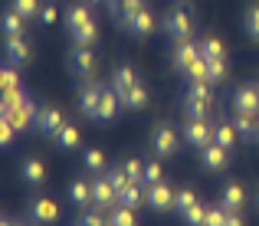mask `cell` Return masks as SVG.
<instances>
[{
	"instance_id": "816d5d0a",
	"label": "cell",
	"mask_w": 259,
	"mask_h": 226,
	"mask_svg": "<svg viewBox=\"0 0 259 226\" xmlns=\"http://www.w3.org/2000/svg\"><path fill=\"white\" fill-rule=\"evenodd\" d=\"M0 226H17V220H10V216H4V220H0Z\"/></svg>"
},
{
	"instance_id": "ffe728a7",
	"label": "cell",
	"mask_w": 259,
	"mask_h": 226,
	"mask_svg": "<svg viewBox=\"0 0 259 226\" xmlns=\"http://www.w3.org/2000/svg\"><path fill=\"white\" fill-rule=\"evenodd\" d=\"M69 200H72V207L89 210V207H92V184L82 180V177L69 180Z\"/></svg>"
},
{
	"instance_id": "52a82bcc",
	"label": "cell",
	"mask_w": 259,
	"mask_h": 226,
	"mask_svg": "<svg viewBox=\"0 0 259 226\" xmlns=\"http://www.w3.org/2000/svg\"><path fill=\"white\" fill-rule=\"evenodd\" d=\"M92 207L95 210H112V207H118V190L112 187V184H108V177L105 174H99L92 180Z\"/></svg>"
},
{
	"instance_id": "f6af8a7d",
	"label": "cell",
	"mask_w": 259,
	"mask_h": 226,
	"mask_svg": "<svg viewBox=\"0 0 259 226\" xmlns=\"http://www.w3.org/2000/svg\"><path fill=\"white\" fill-rule=\"evenodd\" d=\"M207 66H210V85L227 79V59H207Z\"/></svg>"
},
{
	"instance_id": "ba28073f",
	"label": "cell",
	"mask_w": 259,
	"mask_h": 226,
	"mask_svg": "<svg viewBox=\"0 0 259 226\" xmlns=\"http://www.w3.org/2000/svg\"><path fill=\"white\" fill-rule=\"evenodd\" d=\"M200 56V46L194 43V39H174V46H171V69L177 72H187V66L194 63V59Z\"/></svg>"
},
{
	"instance_id": "d6986e66",
	"label": "cell",
	"mask_w": 259,
	"mask_h": 226,
	"mask_svg": "<svg viewBox=\"0 0 259 226\" xmlns=\"http://www.w3.org/2000/svg\"><path fill=\"white\" fill-rule=\"evenodd\" d=\"M213 141H217L220 148L230 151L236 141H240V131H236V125H233L230 118H220V121H213Z\"/></svg>"
},
{
	"instance_id": "ab89813d",
	"label": "cell",
	"mask_w": 259,
	"mask_h": 226,
	"mask_svg": "<svg viewBox=\"0 0 259 226\" xmlns=\"http://www.w3.org/2000/svg\"><path fill=\"white\" fill-rule=\"evenodd\" d=\"M105 177H108V184H112L115 190H121V187H128V184H132V177L125 174V167H121V164L108 167V170H105Z\"/></svg>"
},
{
	"instance_id": "e0dca14e",
	"label": "cell",
	"mask_w": 259,
	"mask_h": 226,
	"mask_svg": "<svg viewBox=\"0 0 259 226\" xmlns=\"http://www.w3.org/2000/svg\"><path fill=\"white\" fill-rule=\"evenodd\" d=\"M197 154H200V164H203V170H227V157H230V151L227 148H220L213 141V145H207L203 151H197Z\"/></svg>"
},
{
	"instance_id": "7dc6e473",
	"label": "cell",
	"mask_w": 259,
	"mask_h": 226,
	"mask_svg": "<svg viewBox=\"0 0 259 226\" xmlns=\"http://www.w3.org/2000/svg\"><path fill=\"white\" fill-rule=\"evenodd\" d=\"M141 7H145V0H121V17H118V23L125 17H132V13H138Z\"/></svg>"
},
{
	"instance_id": "8d00e7d4",
	"label": "cell",
	"mask_w": 259,
	"mask_h": 226,
	"mask_svg": "<svg viewBox=\"0 0 259 226\" xmlns=\"http://www.w3.org/2000/svg\"><path fill=\"white\" fill-rule=\"evenodd\" d=\"M121 167H125L128 177H132V184H145V164H141L138 157H125V161H121Z\"/></svg>"
},
{
	"instance_id": "ac0fdd59",
	"label": "cell",
	"mask_w": 259,
	"mask_h": 226,
	"mask_svg": "<svg viewBox=\"0 0 259 226\" xmlns=\"http://www.w3.org/2000/svg\"><path fill=\"white\" fill-rule=\"evenodd\" d=\"M141 203H148V187H145V184H128V187L118 190V207L138 210Z\"/></svg>"
},
{
	"instance_id": "5bb4252c",
	"label": "cell",
	"mask_w": 259,
	"mask_h": 226,
	"mask_svg": "<svg viewBox=\"0 0 259 226\" xmlns=\"http://www.w3.org/2000/svg\"><path fill=\"white\" fill-rule=\"evenodd\" d=\"M118 105H121L118 92H115L112 85H102V99H99V112H95V121H99V125H108V121L118 115Z\"/></svg>"
},
{
	"instance_id": "603a6c76",
	"label": "cell",
	"mask_w": 259,
	"mask_h": 226,
	"mask_svg": "<svg viewBox=\"0 0 259 226\" xmlns=\"http://www.w3.org/2000/svg\"><path fill=\"white\" fill-rule=\"evenodd\" d=\"M79 141H82V134H79V128L72 125V121H66L63 128L56 131V138H53V145H56L59 151H76Z\"/></svg>"
},
{
	"instance_id": "5b68a950",
	"label": "cell",
	"mask_w": 259,
	"mask_h": 226,
	"mask_svg": "<svg viewBox=\"0 0 259 226\" xmlns=\"http://www.w3.org/2000/svg\"><path fill=\"white\" fill-rule=\"evenodd\" d=\"M26 216L30 220H36L39 226H53L59 220V203L53 200V197H30V203H26Z\"/></svg>"
},
{
	"instance_id": "cb8c5ba5",
	"label": "cell",
	"mask_w": 259,
	"mask_h": 226,
	"mask_svg": "<svg viewBox=\"0 0 259 226\" xmlns=\"http://www.w3.org/2000/svg\"><path fill=\"white\" fill-rule=\"evenodd\" d=\"M118 99H121V105H125V108H132V112H138V108H145V105H148V88L141 85V82H135L132 88H125V92H118Z\"/></svg>"
},
{
	"instance_id": "9c48e42d",
	"label": "cell",
	"mask_w": 259,
	"mask_h": 226,
	"mask_svg": "<svg viewBox=\"0 0 259 226\" xmlns=\"http://www.w3.org/2000/svg\"><path fill=\"white\" fill-rule=\"evenodd\" d=\"M66 125V118H63V112L59 108H53V105H43L36 112V121H33V128H36L43 138H56V131Z\"/></svg>"
},
{
	"instance_id": "e575fe53",
	"label": "cell",
	"mask_w": 259,
	"mask_h": 226,
	"mask_svg": "<svg viewBox=\"0 0 259 226\" xmlns=\"http://www.w3.org/2000/svg\"><path fill=\"white\" fill-rule=\"evenodd\" d=\"M30 102V95L23 92V88H10V92H4V105H0V115L4 112H13V108H20V105H26Z\"/></svg>"
},
{
	"instance_id": "d6a6232c",
	"label": "cell",
	"mask_w": 259,
	"mask_h": 226,
	"mask_svg": "<svg viewBox=\"0 0 259 226\" xmlns=\"http://www.w3.org/2000/svg\"><path fill=\"white\" fill-rule=\"evenodd\" d=\"M243 26H246L249 39L259 43V4H249L246 7V13H243Z\"/></svg>"
},
{
	"instance_id": "c3c4849f",
	"label": "cell",
	"mask_w": 259,
	"mask_h": 226,
	"mask_svg": "<svg viewBox=\"0 0 259 226\" xmlns=\"http://www.w3.org/2000/svg\"><path fill=\"white\" fill-rule=\"evenodd\" d=\"M39 23H43V26L56 23V7H53V4H43V10H39Z\"/></svg>"
},
{
	"instance_id": "4316f807",
	"label": "cell",
	"mask_w": 259,
	"mask_h": 226,
	"mask_svg": "<svg viewBox=\"0 0 259 226\" xmlns=\"http://www.w3.org/2000/svg\"><path fill=\"white\" fill-rule=\"evenodd\" d=\"M82 167L89 170V174H105V170H108L105 151H102V148H85L82 151Z\"/></svg>"
},
{
	"instance_id": "1f68e13d",
	"label": "cell",
	"mask_w": 259,
	"mask_h": 226,
	"mask_svg": "<svg viewBox=\"0 0 259 226\" xmlns=\"http://www.w3.org/2000/svg\"><path fill=\"white\" fill-rule=\"evenodd\" d=\"M69 39H72V46H92L99 39V30H95V23L79 26V30H69Z\"/></svg>"
},
{
	"instance_id": "f546056e",
	"label": "cell",
	"mask_w": 259,
	"mask_h": 226,
	"mask_svg": "<svg viewBox=\"0 0 259 226\" xmlns=\"http://www.w3.org/2000/svg\"><path fill=\"white\" fill-rule=\"evenodd\" d=\"M72 226H112V223H108V213H105V210L89 207V210H82V213H79V220L72 223Z\"/></svg>"
},
{
	"instance_id": "7a4b0ae2",
	"label": "cell",
	"mask_w": 259,
	"mask_h": 226,
	"mask_svg": "<svg viewBox=\"0 0 259 226\" xmlns=\"http://www.w3.org/2000/svg\"><path fill=\"white\" fill-rule=\"evenodd\" d=\"M181 134L194 151H203L207 145H213V121L210 118H187Z\"/></svg>"
},
{
	"instance_id": "4fadbf2b",
	"label": "cell",
	"mask_w": 259,
	"mask_h": 226,
	"mask_svg": "<svg viewBox=\"0 0 259 226\" xmlns=\"http://www.w3.org/2000/svg\"><path fill=\"white\" fill-rule=\"evenodd\" d=\"M220 203L223 210H227V213H240L243 207H246V194H243V187L236 180H227L223 184V190H220Z\"/></svg>"
},
{
	"instance_id": "f907efd6",
	"label": "cell",
	"mask_w": 259,
	"mask_h": 226,
	"mask_svg": "<svg viewBox=\"0 0 259 226\" xmlns=\"http://www.w3.org/2000/svg\"><path fill=\"white\" fill-rule=\"evenodd\" d=\"M17 226H39L36 220H30V216H26V220H17Z\"/></svg>"
},
{
	"instance_id": "f35d334b",
	"label": "cell",
	"mask_w": 259,
	"mask_h": 226,
	"mask_svg": "<svg viewBox=\"0 0 259 226\" xmlns=\"http://www.w3.org/2000/svg\"><path fill=\"white\" fill-rule=\"evenodd\" d=\"M181 220L187 226H203V220H207V203H194L187 213H181Z\"/></svg>"
},
{
	"instance_id": "484cf974",
	"label": "cell",
	"mask_w": 259,
	"mask_h": 226,
	"mask_svg": "<svg viewBox=\"0 0 259 226\" xmlns=\"http://www.w3.org/2000/svg\"><path fill=\"white\" fill-rule=\"evenodd\" d=\"M0 30H4V39L7 36H23L26 33V17H20V13L10 7V10L4 13V20H0Z\"/></svg>"
},
{
	"instance_id": "2e32d148",
	"label": "cell",
	"mask_w": 259,
	"mask_h": 226,
	"mask_svg": "<svg viewBox=\"0 0 259 226\" xmlns=\"http://www.w3.org/2000/svg\"><path fill=\"white\" fill-rule=\"evenodd\" d=\"M20 180L30 184V187H43L46 180V164L39 157H23L20 161Z\"/></svg>"
},
{
	"instance_id": "836d02e7",
	"label": "cell",
	"mask_w": 259,
	"mask_h": 226,
	"mask_svg": "<svg viewBox=\"0 0 259 226\" xmlns=\"http://www.w3.org/2000/svg\"><path fill=\"white\" fill-rule=\"evenodd\" d=\"M10 7L20 13V17H26V20H39V10H43L39 0H10Z\"/></svg>"
},
{
	"instance_id": "60d3db41",
	"label": "cell",
	"mask_w": 259,
	"mask_h": 226,
	"mask_svg": "<svg viewBox=\"0 0 259 226\" xmlns=\"http://www.w3.org/2000/svg\"><path fill=\"white\" fill-rule=\"evenodd\" d=\"M0 88H4V92H10V88H20V75H17V66H10V63L4 66V72H0Z\"/></svg>"
},
{
	"instance_id": "3957f363",
	"label": "cell",
	"mask_w": 259,
	"mask_h": 226,
	"mask_svg": "<svg viewBox=\"0 0 259 226\" xmlns=\"http://www.w3.org/2000/svg\"><path fill=\"white\" fill-rule=\"evenodd\" d=\"M181 141H184L181 131H174L171 125H158L151 131V151H154V157H174L177 151H181Z\"/></svg>"
},
{
	"instance_id": "83f0119b",
	"label": "cell",
	"mask_w": 259,
	"mask_h": 226,
	"mask_svg": "<svg viewBox=\"0 0 259 226\" xmlns=\"http://www.w3.org/2000/svg\"><path fill=\"white\" fill-rule=\"evenodd\" d=\"M92 23V10L85 4H72L69 13H66V30H79V26H89Z\"/></svg>"
},
{
	"instance_id": "7402d4cb",
	"label": "cell",
	"mask_w": 259,
	"mask_h": 226,
	"mask_svg": "<svg viewBox=\"0 0 259 226\" xmlns=\"http://www.w3.org/2000/svg\"><path fill=\"white\" fill-rule=\"evenodd\" d=\"M135 82H138V72H135L132 63H118L112 72V88L115 92H125V88H132Z\"/></svg>"
},
{
	"instance_id": "f5cc1de1",
	"label": "cell",
	"mask_w": 259,
	"mask_h": 226,
	"mask_svg": "<svg viewBox=\"0 0 259 226\" xmlns=\"http://www.w3.org/2000/svg\"><path fill=\"white\" fill-rule=\"evenodd\" d=\"M256 207H259V190H256Z\"/></svg>"
},
{
	"instance_id": "30bf717a",
	"label": "cell",
	"mask_w": 259,
	"mask_h": 226,
	"mask_svg": "<svg viewBox=\"0 0 259 226\" xmlns=\"http://www.w3.org/2000/svg\"><path fill=\"white\" fill-rule=\"evenodd\" d=\"M121 30H128L132 36H138V39L151 36V33H154V13L148 10V4L141 7L138 13H132V17H125V20H121Z\"/></svg>"
},
{
	"instance_id": "277c9868",
	"label": "cell",
	"mask_w": 259,
	"mask_h": 226,
	"mask_svg": "<svg viewBox=\"0 0 259 226\" xmlns=\"http://www.w3.org/2000/svg\"><path fill=\"white\" fill-rule=\"evenodd\" d=\"M230 105L240 115H259V82H246V85H236L230 95Z\"/></svg>"
},
{
	"instance_id": "7bdbcfd3",
	"label": "cell",
	"mask_w": 259,
	"mask_h": 226,
	"mask_svg": "<svg viewBox=\"0 0 259 226\" xmlns=\"http://www.w3.org/2000/svg\"><path fill=\"white\" fill-rule=\"evenodd\" d=\"M161 180H164V174H161V164H158V161H145V187L161 184Z\"/></svg>"
},
{
	"instance_id": "4dcf8cb0",
	"label": "cell",
	"mask_w": 259,
	"mask_h": 226,
	"mask_svg": "<svg viewBox=\"0 0 259 226\" xmlns=\"http://www.w3.org/2000/svg\"><path fill=\"white\" fill-rule=\"evenodd\" d=\"M194 203H200V200H197V194H194V190H190V187H181V190H177V194H174V216L187 213V210L194 207Z\"/></svg>"
},
{
	"instance_id": "ee69618b",
	"label": "cell",
	"mask_w": 259,
	"mask_h": 226,
	"mask_svg": "<svg viewBox=\"0 0 259 226\" xmlns=\"http://www.w3.org/2000/svg\"><path fill=\"white\" fill-rule=\"evenodd\" d=\"M184 118H210V105H200V102H184Z\"/></svg>"
},
{
	"instance_id": "d4e9b609",
	"label": "cell",
	"mask_w": 259,
	"mask_h": 226,
	"mask_svg": "<svg viewBox=\"0 0 259 226\" xmlns=\"http://www.w3.org/2000/svg\"><path fill=\"white\" fill-rule=\"evenodd\" d=\"M233 125H236V131H240L243 141H259V121H256V115L233 112Z\"/></svg>"
},
{
	"instance_id": "74e56055",
	"label": "cell",
	"mask_w": 259,
	"mask_h": 226,
	"mask_svg": "<svg viewBox=\"0 0 259 226\" xmlns=\"http://www.w3.org/2000/svg\"><path fill=\"white\" fill-rule=\"evenodd\" d=\"M135 210H128V207H112L108 210V223L112 226H135Z\"/></svg>"
},
{
	"instance_id": "681fc988",
	"label": "cell",
	"mask_w": 259,
	"mask_h": 226,
	"mask_svg": "<svg viewBox=\"0 0 259 226\" xmlns=\"http://www.w3.org/2000/svg\"><path fill=\"white\" fill-rule=\"evenodd\" d=\"M227 226H243V220H240V213H227Z\"/></svg>"
},
{
	"instance_id": "bcb514c9",
	"label": "cell",
	"mask_w": 259,
	"mask_h": 226,
	"mask_svg": "<svg viewBox=\"0 0 259 226\" xmlns=\"http://www.w3.org/2000/svg\"><path fill=\"white\" fill-rule=\"evenodd\" d=\"M13 134H17V128H13V121L0 115V145H4V148H10V145H13Z\"/></svg>"
},
{
	"instance_id": "d590c367",
	"label": "cell",
	"mask_w": 259,
	"mask_h": 226,
	"mask_svg": "<svg viewBox=\"0 0 259 226\" xmlns=\"http://www.w3.org/2000/svg\"><path fill=\"white\" fill-rule=\"evenodd\" d=\"M184 75H187V79H197V82H210V66H207V59L197 56L194 63L187 66V72H184Z\"/></svg>"
},
{
	"instance_id": "8992f818",
	"label": "cell",
	"mask_w": 259,
	"mask_h": 226,
	"mask_svg": "<svg viewBox=\"0 0 259 226\" xmlns=\"http://www.w3.org/2000/svg\"><path fill=\"white\" fill-rule=\"evenodd\" d=\"M69 72L76 75V79H95V53H92V46H72Z\"/></svg>"
},
{
	"instance_id": "7c38bea8",
	"label": "cell",
	"mask_w": 259,
	"mask_h": 226,
	"mask_svg": "<svg viewBox=\"0 0 259 226\" xmlns=\"http://www.w3.org/2000/svg\"><path fill=\"white\" fill-rule=\"evenodd\" d=\"M174 194L177 190H171L164 180L151 184V187H148V207H151L154 213H167V210H174Z\"/></svg>"
},
{
	"instance_id": "9a60e30c",
	"label": "cell",
	"mask_w": 259,
	"mask_h": 226,
	"mask_svg": "<svg viewBox=\"0 0 259 226\" xmlns=\"http://www.w3.org/2000/svg\"><path fill=\"white\" fill-rule=\"evenodd\" d=\"M4 56H7V63L10 66H26L30 63V43H26L23 36H7L4 39Z\"/></svg>"
},
{
	"instance_id": "f1b7e54d",
	"label": "cell",
	"mask_w": 259,
	"mask_h": 226,
	"mask_svg": "<svg viewBox=\"0 0 259 226\" xmlns=\"http://www.w3.org/2000/svg\"><path fill=\"white\" fill-rule=\"evenodd\" d=\"M197 46H200V56L203 59H223L227 53H223V43L217 36H200L197 39Z\"/></svg>"
},
{
	"instance_id": "44dd1931",
	"label": "cell",
	"mask_w": 259,
	"mask_h": 226,
	"mask_svg": "<svg viewBox=\"0 0 259 226\" xmlns=\"http://www.w3.org/2000/svg\"><path fill=\"white\" fill-rule=\"evenodd\" d=\"M184 102H200V105H213V85L210 82H197L190 79L184 88Z\"/></svg>"
},
{
	"instance_id": "8fae6325",
	"label": "cell",
	"mask_w": 259,
	"mask_h": 226,
	"mask_svg": "<svg viewBox=\"0 0 259 226\" xmlns=\"http://www.w3.org/2000/svg\"><path fill=\"white\" fill-rule=\"evenodd\" d=\"M99 99H102V82L95 79H85L82 88H79V112L85 115V118L95 121V112H99Z\"/></svg>"
},
{
	"instance_id": "6da1fadb",
	"label": "cell",
	"mask_w": 259,
	"mask_h": 226,
	"mask_svg": "<svg viewBox=\"0 0 259 226\" xmlns=\"http://www.w3.org/2000/svg\"><path fill=\"white\" fill-rule=\"evenodd\" d=\"M164 30L171 39H187L194 33V17H190V7L187 4H174L164 17Z\"/></svg>"
},
{
	"instance_id": "b9f144b4",
	"label": "cell",
	"mask_w": 259,
	"mask_h": 226,
	"mask_svg": "<svg viewBox=\"0 0 259 226\" xmlns=\"http://www.w3.org/2000/svg\"><path fill=\"white\" fill-rule=\"evenodd\" d=\"M203 226H227V210H223L220 203L207 207V220H203Z\"/></svg>"
}]
</instances>
